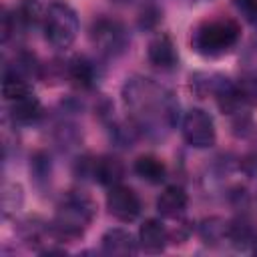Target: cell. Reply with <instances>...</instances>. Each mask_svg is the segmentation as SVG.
<instances>
[{"mask_svg": "<svg viewBox=\"0 0 257 257\" xmlns=\"http://www.w3.org/2000/svg\"><path fill=\"white\" fill-rule=\"evenodd\" d=\"M106 209H108V213L116 221L131 223V221H135L141 215L143 203H141V197L137 195L135 189L118 183V185L108 187V193H106Z\"/></svg>", "mask_w": 257, "mask_h": 257, "instance_id": "7", "label": "cell"}, {"mask_svg": "<svg viewBox=\"0 0 257 257\" xmlns=\"http://www.w3.org/2000/svg\"><path fill=\"white\" fill-rule=\"evenodd\" d=\"M139 245L149 253H161L167 243L171 241V235L167 227L159 219H147L139 229Z\"/></svg>", "mask_w": 257, "mask_h": 257, "instance_id": "12", "label": "cell"}, {"mask_svg": "<svg viewBox=\"0 0 257 257\" xmlns=\"http://www.w3.org/2000/svg\"><path fill=\"white\" fill-rule=\"evenodd\" d=\"M231 80L223 74H217V72H195L191 74V90L199 96V98H205V96H217Z\"/></svg>", "mask_w": 257, "mask_h": 257, "instance_id": "15", "label": "cell"}, {"mask_svg": "<svg viewBox=\"0 0 257 257\" xmlns=\"http://www.w3.org/2000/svg\"><path fill=\"white\" fill-rule=\"evenodd\" d=\"M257 233L253 223L247 217H237L233 221H229V229H227V241L237 247V249H245L249 245H253Z\"/></svg>", "mask_w": 257, "mask_h": 257, "instance_id": "17", "label": "cell"}, {"mask_svg": "<svg viewBox=\"0 0 257 257\" xmlns=\"http://www.w3.org/2000/svg\"><path fill=\"white\" fill-rule=\"evenodd\" d=\"M28 92H32V88H30L26 76L18 68H8L6 66L4 68V78H2V94H4V98L8 102H12V100H16V98H20V96H24Z\"/></svg>", "mask_w": 257, "mask_h": 257, "instance_id": "18", "label": "cell"}, {"mask_svg": "<svg viewBox=\"0 0 257 257\" xmlns=\"http://www.w3.org/2000/svg\"><path fill=\"white\" fill-rule=\"evenodd\" d=\"M96 215V203L82 191H68L60 197L54 219L50 223L58 241L80 239L92 225Z\"/></svg>", "mask_w": 257, "mask_h": 257, "instance_id": "2", "label": "cell"}, {"mask_svg": "<svg viewBox=\"0 0 257 257\" xmlns=\"http://www.w3.org/2000/svg\"><path fill=\"white\" fill-rule=\"evenodd\" d=\"M30 173L34 177L36 183L40 181H50V157L46 153H36L32 157V165H30Z\"/></svg>", "mask_w": 257, "mask_h": 257, "instance_id": "23", "label": "cell"}, {"mask_svg": "<svg viewBox=\"0 0 257 257\" xmlns=\"http://www.w3.org/2000/svg\"><path fill=\"white\" fill-rule=\"evenodd\" d=\"M42 28H44L46 40L54 48L66 50V48L72 46V42L78 36V16H76V12L70 4L52 2L46 8Z\"/></svg>", "mask_w": 257, "mask_h": 257, "instance_id": "4", "label": "cell"}, {"mask_svg": "<svg viewBox=\"0 0 257 257\" xmlns=\"http://www.w3.org/2000/svg\"><path fill=\"white\" fill-rule=\"evenodd\" d=\"M12 12L20 28H28V26H36L38 22H44V14H46V10L38 0H20Z\"/></svg>", "mask_w": 257, "mask_h": 257, "instance_id": "20", "label": "cell"}, {"mask_svg": "<svg viewBox=\"0 0 257 257\" xmlns=\"http://www.w3.org/2000/svg\"><path fill=\"white\" fill-rule=\"evenodd\" d=\"M122 98L135 124L151 135L171 131L177 122L179 104L175 96L153 78H128L122 86Z\"/></svg>", "mask_w": 257, "mask_h": 257, "instance_id": "1", "label": "cell"}, {"mask_svg": "<svg viewBox=\"0 0 257 257\" xmlns=\"http://www.w3.org/2000/svg\"><path fill=\"white\" fill-rule=\"evenodd\" d=\"M189 205V195L181 185H169L157 197V211L165 219H179Z\"/></svg>", "mask_w": 257, "mask_h": 257, "instance_id": "11", "label": "cell"}, {"mask_svg": "<svg viewBox=\"0 0 257 257\" xmlns=\"http://www.w3.org/2000/svg\"><path fill=\"white\" fill-rule=\"evenodd\" d=\"M112 2H116V4H126V2H131V0H112Z\"/></svg>", "mask_w": 257, "mask_h": 257, "instance_id": "27", "label": "cell"}, {"mask_svg": "<svg viewBox=\"0 0 257 257\" xmlns=\"http://www.w3.org/2000/svg\"><path fill=\"white\" fill-rule=\"evenodd\" d=\"M227 229H229V221L221 219V217H209V219H203L199 223V237L205 245H219L227 239Z\"/></svg>", "mask_w": 257, "mask_h": 257, "instance_id": "19", "label": "cell"}, {"mask_svg": "<svg viewBox=\"0 0 257 257\" xmlns=\"http://www.w3.org/2000/svg\"><path fill=\"white\" fill-rule=\"evenodd\" d=\"M66 76L68 80L76 86V88H82V90H88L94 86L96 82V68H94V62L88 60L86 56H74L68 66H66Z\"/></svg>", "mask_w": 257, "mask_h": 257, "instance_id": "13", "label": "cell"}, {"mask_svg": "<svg viewBox=\"0 0 257 257\" xmlns=\"http://www.w3.org/2000/svg\"><path fill=\"white\" fill-rule=\"evenodd\" d=\"M147 58H149V62H151L155 68L173 70V68L179 64V52H177V46H175L173 38H171L169 34H165V32L157 34V36L149 42Z\"/></svg>", "mask_w": 257, "mask_h": 257, "instance_id": "9", "label": "cell"}, {"mask_svg": "<svg viewBox=\"0 0 257 257\" xmlns=\"http://www.w3.org/2000/svg\"><path fill=\"white\" fill-rule=\"evenodd\" d=\"M82 173L92 177L104 187L118 185L124 177V165L120 159L112 155H102V157H92V159H82Z\"/></svg>", "mask_w": 257, "mask_h": 257, "instance_id": "8", "label": "cell"}, {"mask_svg": "<svg viewBox=\"0 0 257 257\" xmlns=\"http://www.w3.org/2000/svg\"><path fill=\"white\" fill-rule=\"evenodd\" d=\"M161 22V10L157 6H147L143 8L141 12V18H139V26L149 30V28H155L157 24Z\"/></svg>", "mask_w": 257, "mask_h": 257, "instance_id": "24", "label": "cell"}, {"mask_svg": "<svg viewBox=\"0 0 257 257\" xmlns=\"http://www.w3.org/2000/svg\"><path fill=\"white\" fill-rule=\"evenodd\" d=\"M251 247H253V253L257 255V237H255V241H253V245H251Z\"/></svg>", "mask_w": 257, "mask_h": 257, "instance_id": "26", "label": "cell"}, {"mask_svg": "<svg viewBox=\"0 0 257 257\" xmlns=\"http://www.w3.org/2000/svg\"><path fill=\"white\" fill-rule=\"evenodd\" d=\"M40 116H42V104L34 96V92H28V94L10 102V118L18 124L36 122Z\"/></svg>", "mask_w": 257, "mask_h": 257, "instance_id": "14", "label": "cell"}, {"mask_svg": "<svg viewBox=\"0 0 257 257\" xmlns=\"http://www.w3.org/2000/svg\"><path fill=\"white\" fill-rule=\"evenodd\" d=\"M243 106H257V76H243L235 82Z\"/></svg>", "mask_w": 257, "mask_h": 257, "instance_id": "22", "label": "cell"}, {"mask_svg": "<svg viewBox=\"0 0 257 257\" xmlns=\"http://www.w3.org/2000/svg\"><path fill=\"white\" fill-rule=\"evenodd\" d=\"M239 38L241 26L233 18H211L195 26L191 34V48L205 58H217L231 52Z\"/></svg>", "mask_w": 257, "mask_h": 257, "instance_id": "3", "label": "cell"}, {"mask_svg": "<svg viewBox=\"0 0 257 257\" xmlns=\"http://www.w3.org/2000/svg\"><path fill=\"white\" fill-rule=\"evenodd\" d=\"M133 169H135V173L143 181H147L151 185H157V183L165 181V177H167V167H165L163 159H159L155 155H141V157H137Z\"/></svg>", "mask_w": 257, "mask_h": 257, "instance_id": "16", "label": "cell"}, {"mask_svg": "<svg viewBox=\"0 0 257 257\" xmlns=\"http://www.w3.org/2000/svg\"><path fill=\"white\" fill-rule=\"evenodd\" d=\"M90 38L94 46L106 56H118L128 46V34L124 26L110 18H98L92 22Z\"/></svg>", "mask_w": 257, "mask_h": 257, "instance_id": "6", "label": "cell"}, {"mask_svg": "<svg viewBox=\"0 0 257 257\" xmlns=\"http://www.w3.org/2000/svg\"><path fill=\"white\" fill-rule=\"evenodd\" d=\"M24 203V191L18 183H4L2 187V217H14Z\"/></svg>", "mask_w": 257, "mask_h": 257, "instance_id": "21", "label": "cell"}, {"mask_svg": "<svg viewBox=\"0 0 257 257\" xmlns=\"http://www.w3.org/2000/svg\"><path fill=\"white\" fill-rule=\"evenodd\" d=\"M100 249H102V253L116 255V257L135 255L139 249V241H135L131 231H126L122 227H110L100 237Z\"/></svg>", "mask_w": 257, "mask_h": 257, "instance_id": "10", "label": "cell"}, {"mask_svg": "<svg viewBox=\"0 0 257 257\" xmlns=\"http://www.w3.org/2000/svg\"><path fill=\"white\" fill-rule=\"evenodd\" d=\"M181 133L193 149H209L217 141L213 116L203 108H189L181 120Z\"/></svg>", "mask_w": 257, "mask_h": 257, "instance_id": "5", "label": "cell"}, {"mask_svg": "<svg viewBox=\"0 0 257 257\" xmlns=\"http://www.w3.org/2000/svg\"><path fill=\"white\" fill-rule=\"evenodd\" d=\"M239 12L253 24H257V0H235Z\"/></svg>", "mask_w": 257, "mask_h": 257, "instance_id": "25", "label": "cell"}]
</instances>
